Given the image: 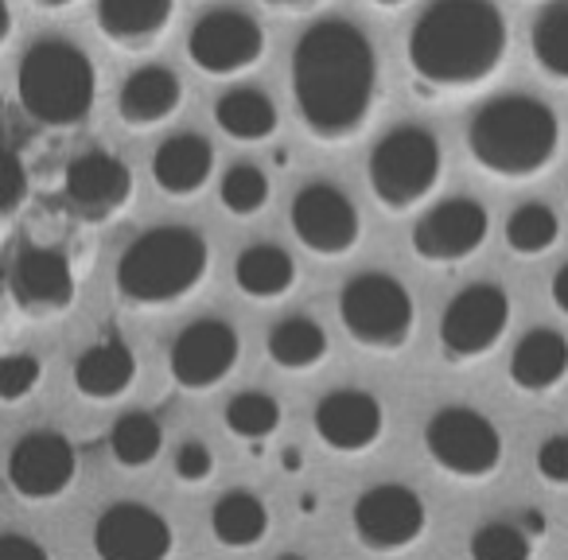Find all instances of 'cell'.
I'll list each match as a JSON object with an SVG mask.
<instances>
[{
	"mask_svg": "<svg viewBox=\"0 0 568 560\" xmlns=\"http://www.w3.org/2000/svg\"><path fill=\"white\" fill-rule=\"evenodd\" d=\"M222 420L237 440H268L281 428V401L265 389H242L226 401Z\"/></svg>",
	"mask_w": 568,
	"mask_h": 560,
	"instance_id": "obj_32",
	"label": "cell"
},
{
	"mask_svg": "<svg viewBox=\"0 0 568 560\" xmlns=\"http://www.w3.org/2000/svg\"><path fill=\"white\" fill-rule=\"evenodd\" d=\"M63 198L79 218L110 222L133 203V172L121 156L90 149L63 172Z\"/></svg>",
	"mask_w": 568,
	"mask_h": 560,
	"instance_id": "obj_17",
	"label": "cell"
},
{
	"mask_svg": "<svg viewBox=\"0 0 568 560\" xmlns=\"http://www.w3.org/2000/svg\"><path fill=\"white\" fill-rule=\"evenodd\" d=\"M296 276H301L296 257L273 242L245 245L234 257V285L250 301H281L293 293Z\"/></svg>",
	"mask_w": 568,
	"mask_h": 560,
	"instance_id": "obj_25",
	"label": "cell"
},
{
	"mask_svg": "<svg viewBox=\"0 0 568 560\" xmlns=\"http://www.w3.org/2000/svg\"><path fill=\"white\" fill-rule=\"evenodd\" d=\"M265 347L281 370H312L327 358V332L308 316H288L268 327Z\"/></svg>",
	"mask_w": 568,
	"mask_h": 560,
	"instance_id": "obj_28",
	"label": "cell"
},
{
	"mask_svg": "<svg viewBox=\"0 0 568 560\" xmlns=\"http://www.w3.org/2000/svg\"><path fill=\"white\" fill-rule=\"evenodd\" d=\"M136 381V355L125 339L105 335L102 343L87 347L74 363V389L90 401H118Z\"/></svg>",
	"mask_w": 568,
	"mask_h": 560,
	"instance_id": "obj_23",
	"label": "cell"
},
{
	"mask_svg": "<svg viewBox=\"0 0 568 560\" xmlns=\"http://www.w3.org/2000/svg\"><path fill=\"white\" fill-rule=\"evenodd\" d=\"M552 304L568 316V261L552 273Z\"/></svg>",
	"mask_w": 568,
	"mask_h": 560,
	"instance_id": "obj_40",
	"label": "cell"
},
{
	"mask_svg": "<svg viewBox=\"0 0 568 560\" xmlns=\"http://www.w3.org/2000/svg\"><path fill=\"white\" fill-rule=\"evenodd\" d=\"M503 237L521 257H541V253H549L552 245L560 242V218L549 203L529 198V203L510 211V218H506V226H503Z\"/></svg>",
	"mask_w": 568,
	"mask_h": 560,
	"instance_id": "obj_31",
	"label": "cell"
},
{
	"mask_svg": "<svg viewBox=\"0 0 568 560\" xmlns=\"http://www.w3.org/2000/svg\"><path fill=\"white\" fill-rule=\"evenodd\" d=\"M467 152L487 175L534 180L560 152V118L545 98L495 94L467 121Z\"/></svg>",
	"mask_w": 568,
	"mask_h": 560,
	"instance_id": "obj_3",
	"label": "cell"
},
{
	"mask_svg": "<svg viewBox=\"0 0 568 560\" xmlns=\"http://www.w3.org/2000/svg\"><path fill=\"white\" fill-rule=\"evenodd\" d=\"M510 55V28L495 0H428L405 40L420 98L471 94L498 79Z\"/></svg>",
	"mask_w": 568,
	"mask_h": 560,
	"instance_id": "obj_2",
	"label": "cell"
},
{
	"mask_svg": "<svg viewBox=\"0 0 568 560\" xmlns=\"http://www.w3.org/2000/svg\"><path fill=\"white\" fill-rule=\"evenodd\" d=\"M175 533L164 513L144 502H113L94 521L98 560H168Z\"/></svg>",
	"mask_w": 568,
	"mask_h": 560,
	"instance_id": "obj_18",
	"label": "cell"
},
{
	"mask_svg": "<svg viewBox=\"0 0 568 560\" xmlns=\"http://www.w3.org/2000/svg\"><path fill=\"white\" fill-rule=\"evenodd\" d=\"M339 319L366 350H402L417 327V304L409 288L389 273H358L339 293Z\"/></svg>",
	"mask_w": 568,
	"mask_h": 560,
	"instance_id": "obj_7",
	"label": "cell"
},
{
	"mask_svg": "<svg viewBox=\"0 0 568 560\" xmlns=\"http://www.w3.org/2000/svg\"><path fill=\"white\" fill-rule=\"evenodd\" d=\"M152 180L164 195L195 198L214 180V144L191 129L164 136L152 156Z\"/></svg>",
	"mask_w": 568,
	"mask_h": 560,
	"instance_id": "obj_22",
	"label": "cell"
},
{
	"mask_svg": "<svg viewBox=\"0 0 568 560\" xmlns=\"http://www.w3.org/2000/svg\"><path fill=\"white\" fill-rule=\"evenodd\" d=\"M371 187L386 211H413L436 191L444 175V149L433 129L425 125H394L378 136L371 152Z\"/></svg>",
	"mask_w": 568,
	"mask_h": 560,
	"instance_id": "obj_6",
	"label": "cell"
},
{
	"mask_svg": "<svg viewBox=\"0 0 568 560\" xmlns=\"http://www.w3.org/2000/svg\"><path fill=\"white\" fill-rule=\"evenodd\" d=\"M237 358H242V339H237L234 324L206 316L175 335L172 350H168V370H172L175 386L206 394L234 374Z\"/></svg>",
	"mask_w": 568,
	"mask_h": 560,
	"instance_id": "obj_15",
	"label": "cell"
},
{
	"mask_svg": "<svg viewBox=\"0 0 568 560\" xmlns=\"http://www.w3.org/2000/svg\"><path fill=\"white\" fill-rule=\"evenodd\" d=\"M0 560H51V552L36 537L4 533L0 537Z\"/></svg>",
	"mask_w": 568,
	"mask_h": 560,
	"instance_id": "obj_38",
	"label": "cell"
},
{
	"mask_svg": "<svg viewBox=\"0 0 568 560\" xmlns=\"http://www.w3.org/2000/svg\"><path fill=\"white\" fill-rule=\"evenodd\" d=\"M9 296L24 316H63L79 296L71 257L55 245H20L9 261Z\"/></svg>",
	"mask_w": 568,
	"mask_h": 560,
	"instance_id": "obj_14",
	"label": "cell"
},
{
	"mask_svg": "<svg viewBox=\"0 0 568 560\" xmlns=\"http://www.w3.org/2000/svg\"><path fill=\"white\" fill-rule=\"evenodd\" d=\"M312 425L316 436L332 451L343 456H358V451L374 448L382 440V428H386V409L374 394L358 386H343L332 394L320 397L316 413H312Z\"/></svg>",
	"mask_w": 568,
	"mask_h": 560,
	"instance_id": "obj_19",
	"label": "cell"
},
{
	"mask_svg": "<svg viewBox=\"0 0 568 560\" xmlns=\"http://www.w3.org/2000/svg\"><path fill=\"white\" fill-rule=\"evenodd\" d=\"M211 533L226 549H253L268 533V506L253 490H226L211 510Z\"/></svg>",
	"mask_w": 568,
	"mask_h": 560,
	"instance_id": "obj_27",
	"label": "cell"
},
{
	"mask_svg": "<svg viewBox=\"0 0 568 560\" xmlns=\"http://www.w3.org/2000/svg\"><path fill=\"white\" fill-rule=\"evenodd\" d=\"M537 475L552 487H568V432H557L537 448Z\"/></svg>",
	"mask_w": 568,
	"mask_h": 560,
	"instance_id": "obj_36",
	"label": "cell"
},
{
	"mask_svg": "<svg viewBox=\"0 0 568 560\" xmlns=\"http://www.w3.org/2000/svg\"><path fill=\"white\" fill-rule=\"evenodd\" d=\"M175 0H94V24L105 43L129 55H144L168 35Z\"/></svg>",
	"mask_w": 568,
	"mask_h": 560,
	"instance_id": "obj_20",
	"label": "cell"
},
{
	"mask_svg": "<svg viewBox=\"0 0 568 560\" xmlns=\"http://www.w3.org/2000/svg\"><path fill=\"white\" fill-rule=\"evenodd\" d=\"M183 105V82L172 67L144 63L118 86V113L129 129H156Z\"/></svg>",
	"mask_w": 568,
	"mask_h": 560,
	"instance_id": "obj_21",
	"label": "cell"
},
{
	"mask_svg": "<svg viewBox=\"0 0 568 560\" xmlns=\"http://www.w3.org/2000/svg\"><path fill=\"white\" fill-rule=\"evenodd\" d=\"M17 98L28 121L43 129H79L98 105L94 59L63 35L28 43L17 67Z\"/></svg>",
	"mask_w": 568,
	"mask_h": 560,
	"instance_id": "obj_5",
	"label": "cell"
},
{
	"mask_svg": "<svg viewBox=\"0 0 568 560\" xmlns=\"http://www.w3.org/2000/svg\"><path fill=\"white\" fill-rule=\"evenodd\" d=\"M276 560H308V557H304V552H281Z\"/></svg>",
	"mask_w": 568,
	"mask_h": 560,
	"instance_id": "obj_45",
	"label": "cell"
},
{
	"mask_svg": "<svg viewBox=\"0 0 568 560\" xmlns=\"http://www.w3.org/2000/svg\"><path fill=\"white\" fill-rule=\"evenodd\" d=\"M214 121L219 129L237 144H261L276 133L281 113L276 102L257 86H234L214 102Z\"/></svg>",
	"mask_w": 568,
	"mask_h": 560,
	"instance_id": "obj_26",
	"label": "cell"
},
{
	"mask_svg": "<svg viewBox=\"0 0 568 560\" xmlns=\"http://www.w3.org/2000/svg\"><path fill=\"white\" fill-rule=\"evenodd\" d=\"M28 4H36V9H43V12H63V9H71V4H79V0H28Z\"/></svg>",
	"mask_w": 568,
	"mask_h": 560,
	"instance_id": "obj_42",
	"label": "cell"
},
{
	"mask_svg": "<svg viewBox=\"0 0 568 560\" xmlns=\"http://www.w3.org/2000/svg\"><path fill=\"white\" fill-rule=\"evenodd\" d=\"M211 273V245L195 226H152L118 257V296L133 308H172L187 301Z\"/></svg>",
	"mask_w": 568,
	"mask_h": 560,
	"instance_id": "obj_4",
	"label": "cell"
},
{
	"mask_svg": "<svg viewBox=\"0 0 568 560\" xmlns=\"http://www.w3.org/2000/svg\"><path fill=\"white\" fill-rule=\"evenodd\" d=\"M490 237V214L479 198H444L413 222V253L428 265H459Z\"/></svg>",
	"mask_w": 568,
	"mask_h": 560,
	"instance_id": "obj_13",
	"label": "cell"
},
{
	"mask_svg": "<svg viewBox=\"0 0 568 560\" xmlns=\"http://www.w3.org/2000/svg\"><path fill=\"white\" fill-rule=\"evenodd\" d=\"M351 526L371 552H402L420 541L428 526V510L417 490L405 482H378L355 498Z\"/></svg>",
	"mask_w": 568,
	"mask_h": 560,
	"instance_id": "obj_12",
	"label": "cell"
},
{
	"mask_svg": "<svg viewBox=\"0 0 568 560\" xmlns=\"http://www.w3.org/2000/svg\"><path fill=\"white\" fill-rule=\"evenodd\" d=\"M471 560H529L534 541L521 521H483L467 544Z\"/></svg>",
	"mask_w": 568,
	"mask_h": 560,
	"instance_id": "obj_34",
	"label": "cell"
},
{
	"mask_svg": "<svg viewBox=\"0 0 568 560\" xmlns=\"http://www.w3.org/2000/svg\"><path fill=\"white\" fill-rule=\"evenodd\" d=\"M425 448L456 479H487L503 464V432L471 405H444L425 425Z\"/></svg>",
	"mask_w": 568,
	"mask_h": 560,
	"instance_id": "obj_8",
	"label": "cell"
},
{
	"mask_svg": "<svg viewBox=\"0 0 568 560\" xmlns=\"http://www.w3.org/2000/svg\"><path fill=\"white\" fill-rule=\"evenodd\" d=\"M261 4H268V9H276V12H312V9H320L324 0H261Z\"/></svg>",
	"mask_w": 568,
	"mask_h": 560,
	"instance_id": "obj_41",
	"label": "cell"
},
{
	"mask_svg": "<svg viewBox=\"0 0 568 560\" xmlns=\"http://www.w3.org/2000/svg\"><path fill=\"white\" fill-rule=\"evenodd\" d=\"M296 242L316 257H347L363 242V214L355 198L327 180L304 183L288 206Z\"/></svg>",
	"mask_w": 568,
	"mask_h": 560,
	"instance_id": "obj_10",
	"label": "cell"
},
{
	"mask_svg": "<svg viewBox=\"0 0 568 560\" xmlns=\"http://www.w3.org/2000/svg\"><path fill=\"white\" fill-rule=\"evenodd\" d=\"M284 464H288V471H301V451L288 448V451H284Z\"/></svg>",
	"mask_w": 568,
	"mask_h": 560,
	"instance_id": "obj_44",
	"label": "cell"
},
{
	"mask_svg": "<svg viewBox=\"0 0 568 560\" xmlns=\"http://www.w3.org/2000/svg\"><path fill=\"white\" fill-rule=\"evenodd\" d=\"M288 90L301 125L320 144H347L371 125L382 98L374 40L347 17H324L301 32L288 59Z\"/></svg>",
	"mask_w": 568,
	"mask_h": 560,
	"instance_id": "obj_1",
	"label": "cell"
},
{
	"mask_svg": "<svg viewBox=\"0 0 568 560\" xmlns=\"http://www.w3.org/2000/svg\"><path fill=\"white\" fill-rule=\"evenodd\" d=\"M28 195V172H24V160L17 156V152H9V183H4V214H17L20 203H24Z\"/></svg>",
	"mask_w": 568,
	"mask_h": 560,
	"instance_id": "obj_39",
	"label": "cell"
},
{
	"mask_svg": "<svg viewBox=\"0 0 568 560\" xmlns=\"http://www.w3.org/2000/svg\"><path fill=\"white\" fill-rule=\"evenodd\" d=\"M265 28L234 4L206 9L187 32V59L206 79H237L265 59Z\"/></svg>",
	"mask_w": 568,
	"mask_h": 560,
	"instance_id": "obj_9",
	"label": "cell"
},
{
	"mask_svg": "<svg viewBox=\"0 0 568 560\" xmlns=\"http://www.w3.org/2000/svg\"><path fill=\"white\" fill-rule=\"evenodd\" d=\"M568 378V339L552 327H534L514 343L510 381L521 394H552Z\"/></svg>",
	"mask_w": 568,
	"mask_h": 560,
	"instance_id": "obj_24",
	"label": "cell"
},
{
	"mask_svg": "<svg viewBox=\"0 0 568 560\" xmlns=\"http://www.w3.org/2000/svg\"><path fill=\"white\" fill-rule=\"evenodd\" d=\"M4 475L24 502H51L63 490H71L74 475H79V451L55 428H36L12 444Z\"/></svg>",
	"mask_w": 568,
	"mask_h": 560,
	"instance_id": "obj_16",
	"label": "cell"
},
{
	"mask_svg": "<svg viewBox=\"0 0 568 560\" xmlns=\"http://www.w3.org/2000/svg\"><path fill=\"white\" fill-rule=\"evenodd\" d=\"M219 198L234 218H253L268 206V175L257 164H230L219 180Z\"/></svg>",
	"mask_w": 568,
	"mask_h": 560,
	"instance_id": "obj_33",
	"label": "cell"
},
{
	"mask_svg": "<svg viewBox=\"0 0 568 560\" xmlns=\"http://www.w3.org/2000/svg\"><path fill=\"white\" fill-rule=\"evenodd\" d=\"M164 451V425H160L152 413H121L110 428V456L121 467L136 471V467H149L152 459Z\"/></svg>",
	"mask_w": 568,
	"mask_h": 560,
	"instance_id": "obj_30",
	"label": "cell"
},
{
	"mask_svg": "<svg viewBox=\"0 0 568 560\" xmlns=\"http://www.w3.org/2000/svg\"><path fill=\"white\" fill-rule=\"evenodd\" d=\"M510 327V296L498 285H467L448 301L440 316V347L456 363H475L503 343Z\"/></svg>",
	"mask_w": 568,
	"mask_h": 560,
	"instance_id": "obj_11",
	"label": "cell"
},
{
	"mask_svg": "<svg viewBox=\"0 0 568 560\" xmlns=\"http://www.w3.org/2000/svg\"><path fill=\"white\" fill-rule=\"evenodd\" d=\"M374 9H386V12H397V9H405L409 0H371Z\"/></svg>",
	"mask_w": 568,
	"mask_h": 560,
	"instance_id": "obj_43",
	"label": "cell"
},
{
	"mask_svg": "<svg viewBox=\"0 0 568 560\" xmlns=\"http://www.w3.org/2000/svg\"><path fill=\"white\" fill-rule=\"evenodd\" d=\"M529 51L545 79L568 82V0H549L529 28Z\"/></svg>",
	"mask_w": 568,
	"mask_h": 560,
	"instance_id": "obj_29",
	"label": "cell"
},
{
	"mask_svg": "<svg viewBox=\"0 0 568 560\" xmlns=\"http://www.w3.org/2000/svg\"><path fill=\"white\" fill-rule=\"evenodd\" d=\"M211 471H214V456L203 440H183L180 448H175V475H180L183 482H206Z\"/></svg>",
	"mask_w": 568,
	"mask_h": 560,
	"instance_id": "obj_37",
	"label": "cell"
},
{
	"mask_svg": "<svg viewBox=\"0 0 568 560\" xmlns=\"http://www.w3.org/2000/svg\"><path fill=\"white\" fill-rule=\"evenodd\" d=\"M43 363L36 355H4L0 358V401L17 405L40 386Z\"/></svg>",
	"mask_w": 568,
	"mask_h": 560,
	"instance_id": "obj_35",
	"label": "cell"
}]
</instances>
